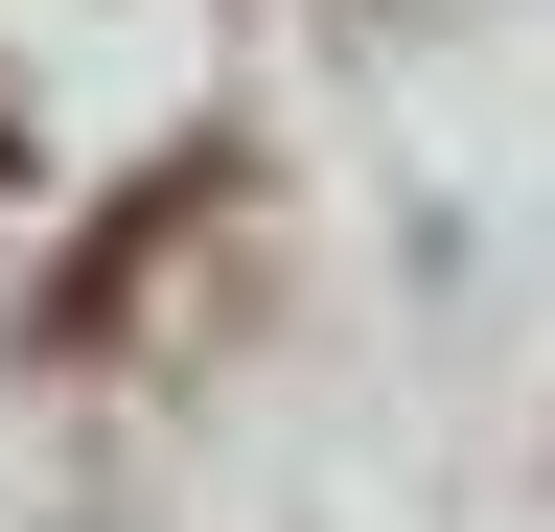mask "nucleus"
Instances as JSON below:
<instances>
[{
	"label": "nucleus",
	"instance_id": "f03ea898",
	"mask_svg": "<svg viewBox=\"0 0 555 532\" xmlns=\"http://www.w3.org/2000/svg\"><path fill=\"white\" fill-rule=\"evenodd\" d=\"M0 163H24V140H0Z\"/></svg>",
	"mask_w": 555,
	"mask_h": 532
},
{
	"label": "nucleus",
	"instance_id": "f257e3e1",
	"mask_svg": "<svg viewBox=\"0 0 555 532\" xmlns=\"http://www.w3.org/2000/svg\"><path fill=\"white\" fill-rule=\"evenodd\" d=\"M208 209H232V163H208V140H185V163H139V209L47 278V348H116V324H139V278H163V232H208Z\"/></svg>",
	"mask_w": 555,
	"mask_h": 532
}]
</instances>
